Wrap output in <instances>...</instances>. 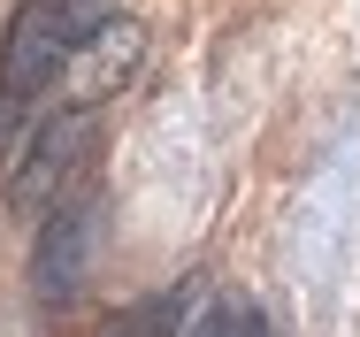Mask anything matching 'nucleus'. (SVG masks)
Here are the masks:
<instances>
[{
  "label": "nucleus",
  "mask_w": 360,
  "mask_h": 337,
  "mask_svg": "<svg viewBox=\"0 0 360 337\" xmlns=\"http://www.w3.org/2000/svg\"><path fill=\"white\" fill-rule=\"evenodd\" d=\"M184 314H192V284H176V291H146V299H131L123 314H108L100 337H176V330H184Z\"/></svg>",
  "instance_id": "5"
},
{
  "label": "nucleus",
  "mask_w": 360,
  "mask_h": 337,
  "mask_svg": "<svg viewBox=\"0 0 360 337\" xmlns=\"http://www.w3.org/2000/svg\"><path fill=\"white\" fill-rule=\"evenodd\" d=\"M84 230H92L84 215H46V238H39V261H31V284H39L46 307H62L84 276V246H92Z\"/></svg>",
  "instance_id": "3"
},
{
  "label": "nucleus",
  "mask_w": 360,
  "mask_h": 337,
  "mask_svg": "<svg viewBox=\"0 0 360 337\" xmlns=\"http://www.w3.org/2000/svg\"><path fill=\"white\" fill-rule=\"evenodd\" d=\"M92 169H100V108L77 100V108L46 115V123L31 131V146L15 153L8 200L23 207V215H62V207L92 184Z\"/></svg>",
  "instance_id": "2"
},
{
  "label": "nucleus",
  "mask_w": 360,
  "mask_h": 337,
  "mask_svg": "<svg viewBox=\"0 0 360 337\" xmlns=\"http://www.w3.org/2000/svg\"><path fill=\"white\" fill-rule=\"evenodd\" d=\"M139 54H146V31L131 23V15H108V23L77 46V62H84V77H92V100H100V92H115V84H131ZM77 62H70V69H77Z\"/></svg>",
  "instance_id": "4"
},
{
  "label": "nucleus",
  "mask_w": 360,
  "mask_h": 337,
  "mask_svg": "<svg viewBox=\"0 0 360 337\" xmlns=\"http://www.w3.org/2000/svg\"><path fill=\"white\" fill-rule=\"evenodd\" d=\"M108 15H115V0H23L8 15V39H0V100L8 108L39 100Z\"/></svg>",
  "instance_id": "1"
},
{
  "label": "nucleus",
  "mask_w": 360,
  "mask_h": 337,
  "mask_svg": "<svg viewBox=\"0 0 360 337\" xmlns=\"http://www.w3.org/2000/svg\"><path fill=\"white\" fill-rule=\"evenodd\" d=\"M222 330H230V307L207 314V322H192V314H184V330H176V337H222Z\"/></svg>",
  "instance_id": "6"
}]
</instances>
